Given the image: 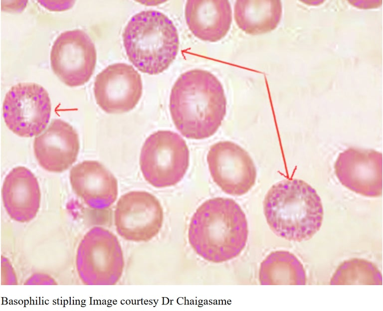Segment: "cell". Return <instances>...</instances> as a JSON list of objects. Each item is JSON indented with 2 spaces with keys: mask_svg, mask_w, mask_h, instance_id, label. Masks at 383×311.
Returning <instances> with one entry per match:
<instances>
[{
  "mask_svg": "<svg viewBox=\"0 0 383 311\" xmlns=\"http://www.w3.org/2000/svg\"><path fill=\"white\" fill-rule=\"evenodd\" d=\"M51 107L49 95L42 86L31 82L17 83L4 97V121L8 128L20 137L37 136L49 122Z\"/></svg>",
  "mask_w": 383,
  "mask_h": 311,
  "instance_id": "cell-6",
  "label": "cell"
},
{
  "mask_svg": "<svg viewBox=\"0 0 383 311\" xmlns=\"http://www.w3.org/2000/svg\"><path fill=\"white\" fill-rule=\"evenodd\" d=\"M187 25L198 38L216 42L224 37L232 21V10L226 0H190L185 6Z\"/></svg>",
  "mask_w": 383,
  "mask_h": 311,
  "instance_id": "cell-15",
  "label": "cell"
},
{
  "mask_svg": "<svg viewBox=\"0 0 383 311\" xmlns=\"http://www.w3.org/2000/svg\"><path fill=\"white\" fill-rule=\"evenodd\" d=\"M139 73L131 65L116 63L108 66L95 78L94 93L97 105L109 114L133 109L142 94Z\"/></svg>",
  "mask_w": 383,
  "mask_h": 311,
  "instance_id": "cell-10",
  "label": "cell"
},
{
  "mask_svg": "<svg viewBox=\"0 0 383 311\" xmlns=\"http://www.w3.org/2000/svg\"><path fill=\"white\" fill-rule=\"evenodd\" d=\"M335 171L340 182L351 190L369 197L382 194L381 153L350 148L338 156Z\"/></svg>",
  "mask_w": 383,
  "mask_h": 311,
  "instance_id": "cell-11",
  "label": "cell"
},
{
  "mask_svg": "<svg viewBox=\"0 0 383 311\" xmlns=\"http://www.w3.org/2000/svg\"><path fill=\"white\" fill-rule=\"evenodd\" d=\"M190 153L185 141L178 134L161 130L145 140L140 157L141 170L152 186L174 185L184 177L189 165Z\"/></svg>",
  "mask_w": 383,
  "mask_h": 311,
  "instance_id": "cell-5",
  "label": "cell"
},
{
  "mask_svg": "<svg viewBox=\"0 0 383 311\" xmlns=\"http://www.w3.org/2000/svg\"><path fill=\"white\" fill-rule=\"evenodd\" d=\"M123 41L130 61L149 75L166 70L175 59L179 47V35L173 21L154 10L134 15L125 27Z\"/></svg>",
  "mask_w": 383,
  "mask_h": 311,
  "instance_id": "cell-4",
  "label": "cell"
},
{
  "mask_svg": "<svg viewBox=\"0 0 383 311\" xmlns=\"http://www.w3.org/2000/svg\"><path fill=\"white\" fill-rule=\"evenodd\" d=\"M263 208L268 225L277 236L301 242L320 229L323 218L321 198L306 182L298 179L278 182L268 191Z\"/></svg>",
  "mask_w": 383,
  "mask_h": 311,
  "instance_id": "cell-3",
  "label": "cell"
},
{
  "mask_svg": "<svg viewBox=\"0 0 383 311\" xmlns=\"http://www.w3.org/2000/svg\"><path fill=\"white\" fill-rule=\"evenodd\" d=\"M69 178L74 192L92 208H108L117 197L116 178L97 161L85 160L75 165Z\"/></svg>",
  "mask_w": 383,
  "mask_h": 311,
  "instance_id": "cell-13",
  "label": "cell"
},
{
  "mask_svg": "<svg viewBox=\"0 0 383 311\" xmlns=\"http://www.w3.org/2000/svg\"><path fill=\"white\" fill-rule=\"evenodd\" d=\"M33 150L39 165L53 172H63L76 161L79 150L78 135L68 123L53 120L34 139Z\"/></svg>",
  "mask_w": 383,
  "mask_h": 311,
  "instance_id": "cell-12",
  "label": "cell"
},
{
  "mask_svg": "<svg viewBox=\"0 0 383 311\" xmlns=\"http://www.w3.org/2000/svg\"><path fill=\"white\" fill-rule=\"evenodd\" d=\"M51 68L57 77L69 87L82 86L93 75L96 63L95 45L80 29L62 32L50 52Z\"/></svg>",
  "mask_w": 383,
  "mask_h": 311,
  "instance_id": "cell-7",
  "label": "cell"
},
{
  "mask_svg": "<svg viewBox=\"0 0 383 311\" xmlns=\"http://www.w3.org/2000/svg\"><path fill=\"white\" fill-rule=\"evenodd\" d=\"M170 110L177 130L185 137L202 140L214 135L226 110L222 85L210 72L193 69L182 74L173 85Z\"/></svg>",
  "mask_w": 383,
  "mask_h": 311,
  "instance_id": "cell-1",
  "label": "cell"
},
{
  "mask_svg": "<svg viewBox=\"0 0 383 311\" xmlns=\"http://www.w3.org/2000/svg\"><path fill=\"white\" fill-rule=\"evenodd\" d=\"M207 161L214 182L225 193L240 196L255 184L256 169L249 154L230 141H220L210 148Z\"/></svg>",
  "mask_w": 383,
  "mask_h": 311,
  "instance_id": "cell-9",
  "label": "cell"
},
{
  "mask_svg": "<svg viewBox=\"0 0 383 311\" xmlns=\"http://www.w3.org/2000/svg\"><path fill=\"white\" fill-rule=\"evenodd\" d=\"M89 281L96 285H114L124 268L123 251L117 237L101 228L92 230L89 237Z\"/></svg>",
  "mask_w": 383,
  "mask_h": 311,
  "instance_id": "cell-14",
  "label": "cell"
},
{
  "mask_svg": "<svg viewBox=\"0 0 383 311\" xmlns=\"http://www.w3.org/2000/svg\"><path fill=\"white\" fill-rule=\"evenodd\" d=\"M245 215L233 199L216 197L196 210L189 225V243L199 256L219 263L234 258L244 249L248 238Z\"/></svg>",
  "mask_w": 383,
  "mask_h": 311,
  "instance_id": "cell-2",
  "label": "cell"
},
{
  "mask_svg": "<svg viewBox=\"0 0 383 311\" xmlns=\"http://www.w3.org/2000/svg\"><path fill=\"white\" fill-rule=\"evenodd\" d=\"M281 4L278 0H237L234 14L238 27L245 33L258 35L274 29L281 14Z\"/></svg>",
  "mask_w": 383,
  "mask_h": 311,
  "instance_id": "cell-17",
  "label": "cell"
},
{
  "mask_svg": "<svg viewBox=\"0 0 383 311\" xmlns=\"http://www.w3.org/2000/svg\"><path fill=\"white\" fill-rule=\"evenodd\" d=\"M330 284L381 285L382 276L371 262L353 259L344 262L339 267L331 278Z\"/></svg>",
  "mask_w": 383,
  "mask_h": 311,
  "instance_id": "cell-19",
  "label": "cell"
},
{
  "mask_svg": "<svg viewBox=\"0 0 383 311\" xmlns=\"http://www.w3.org/2000/svg\"><path fill=\"white\" fill-rule=\"evenodd\" d=\"M118 234L136 242H148L160 231L164 211L158 199L145 191H132L122 195L114 213Z\"/></svg>",
  "mask_w": 383,
  "mask_h": 311,
  "instance_id": "cell-8",
  "label": "cell"
},
{
  "mask_svg": "<svg viewBox=\"0 0 383 311\" xmlns=\"http://www.w3.org/2000/svg\"><path fill=\"white\" fill-rule=\"evenodd\" d=\"M259 280L262 285H303L306 283V274L302 264L294 255L288 251H276L261 263Z\"/></svg>",
  "mask_w": 383,
  "mask_h": 311,
  "instance_id": "cell-18",
  "label": "cell"
},
{
  "mask_svg": "<svg viewBox=\"0 0 383 311\" xmlns=\"http://www.w3.org/2000/svg\"><path fill=\"white\" fill-rule=\"evenodd\" d=\"M4 204L14 215H31L37 210L40 192L37 180L24 166L13 168L6 176L2 188Z\"/></svg>",
  "mask_w": 383,
  "mask_h": 311,
  "instance_id": "cell-16",
  "label": "cell"
}]
</instances>
